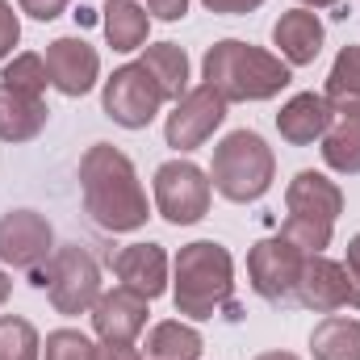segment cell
Returning <instances> with one entry per match:
<instances>
[{
  "label": "cell",
  "instance_id": "cell-30",
  "mask_svg": "<svg viewBox=\"0 0 360 360\" xmlns=\"http://www.w3.org/2000/svg\"><path fill=\"white\" fill-rule=\"evenodd\" d=\"M344 272L352 281V306H360V235L348 243V264H344Z\"/></svg>",
  "mask_w": 360,
  "mask_h": 360
},
{
  "label": "cell",
  "instance_id": "cell-20",
  "mask_svg": "<svg viewBox=\"0 0 360 360\" xmlns=\"http://www.w3.org/2000/svg\"><path fill=\"white\" fill-rule=\"evenodd\" d=\"M327 105L344 117H360V46H344L331 76H327Z\"/></svg>",
  "mask_w": 360,
  "mask_h": 360
},
{
  "label": "cell",
  "instance_id": "cell-16",
  "mask_svg": "<svg viewBox=\"0 0 360 360\" xmlns=\"http://www.w3.org/2000/svg\"><path fill=\"white\" fill-rule=\"evenodd\" d=\"M331 117H335V109L327 105V96H319V92H297V96L276 113V130H281L285 143L306 147V143H314V139H323V134L331 130Z\"/></svg>",
  "mask_w": 360,
  "mask_h": 360
},
{
  "label": "cell",
  "instance_id": "cell-17",
  "mask_svg": "<svg viewBox=\"0 0 360 360\" xmlns=\"http://www.w3.org/2000/svg\"><path fill=\"white\" fill-rule=\"evenodd\" d=\"M272 42H276V51L285 55V63L306 68V63H314L319 51H323V21H319L314 13H306V8H289V13L272 25Z\"/></svg>",
  "mask_w": 360,
  "mask_h": 360
},
{
  "label": "cell",
  "instance_id": "cell-13",
  "mask_svg": "<svg viewBox=\"0 0 360 360\" xmlns=\"http://www.w3.org/2000/svg\"><path fill=\"white\" fill-rule=\"evenodd\" d=\"M46 72H51V84L63 96H84L96 84L101 59L84 38H55L46 46Z\"/></svg>",
  "mask_w": 360,
  "mask_h": 360
},
{
  "label": "cell",
  "instance_id": "cell-1",
  "mask_svg": "<svg viewBox=\"0 0 360 360\" xmlns=\"http://www.w3.org/2000/svg\"><path fill=\"white\" fill-rule=\"evenodd\" d=\"M80 184H84V210L96 226L122 235L147 222V193L134 176V164L117 147L109 143L89 147V155L80 160Z\"/></svg>",
  "mask_w": 360,
  "mask_h": 360
},
{
  "label": "cell",
  "instance_id": "cell-12",
  "mask_svg": "<svg viewBox=\"0 0 360 360\" xmlns=\"http://www.w3.org/2000/svg\"><path fill=\"white\" fill-rule=\"evenodd\" d=\"M306 310H319V314H331L340 306H352V281L344 264L327 260V256H306L302 264V281H297V293H293Z\"/></svg>",
  "mask_w": 360,
  "mask_h": 360
},
{
  "label": "cell",
  "instance_id": "cell-32",
  "mask_svg": "<svg viewBox=\"0 0 360 360\" xmlns=\"http://www.w3.org/2000/svg\"><path fill=\"white\" fill-rule=\"evenodd\" d=\"M205 8H214V13H252V8H260L264 0H201Z\"/></svg>",
  "mask_w": 360,
  "mask_h": 360
},
{
  "label": "cell",
  "instance_id": "cell-26",
  "mask_svg": "<svg viewBox=\"0 0 360 360\" xmlns=\"http://www.w3.org/2000/svg\"><path fill=\"white\" fill-rule=\"evenodd\" d=\"M0 80H4L8 89H21V92H30V96H42V89L51 84V72H46V59L30 51V55H17L13 63H4Z\"/></svg>",
  "mask_w": 360,
  "mask_h": 360
},
{
  "label": "cell",
  "instance_id": "cell-8",
  "mask_svg": "<svg viewBox=\"0 0 360 360\" xmlns=\"http://www.w3.org/2000/svg\"><path fill=\"white\" fill-rule=\"evenodd\" d=\"M155 205L172 226H193L210 210V176L188 164V160H168L155 168Z\"/></svg>",
  "mask_w": 360,
  "mask_h": 360
},
{
  "label": "cell",
  "instance_id": "cell-4",
  "mask_svg": "<svg viewBox=\"0 0 360 360\" xmlns=\"http://www.w3.org/2000/svg\"><path fill=\"white\" fill-rule=\"evenodd\" d=\"M285 201H289V218H285L281 235L293 248H302L306 256H319L331 243V226H335V218L344 210L340 184H331L319 172H297V176L289 180Z\"/></svg>",
  "mask_w": 360,
  "mask_h": 360
},
{
  "label": "cell",
  "instance_id": "cell-11",
  "mask_svg": "<svg viewBox=\"0 0 360 360\" xmlns=\"http://www.w3.org/2000/svg\"><path fill=\"white\" fill-rule=\"evenodd\" d=\"M55 252V235L51 222L34 210H8L0 218V260L13 269L34 272L38 264H46Z\"/></svg>",
  "mask_w": 360,
  "mask_h": 360
},
{
  "label": "cell",
  "instance_id": "cell-25",
  "mask_svg": "<svg viewBox=\"0 0 360 360\" xmlns=\"http://www.w3.org/2000/svg\"><path fill=\"white\" fill-rule=\"evenodd\" d=\"M0 360H38V331L34 323L4 314L0 319Z\"/></svg>",
  "mask_w": 360,
  "mask_h": 360
},
{
  "label": "cell",
  "instance_id": "cell-29",
  "mask_svg": "<svg viewBox=\"0 0 360 360\" xmlns=\"http://www.w3.org/2000/svg\"><path fill=\"white\" fill-rule=\"evenodd\" d=\"M17 4H21L34 21H55V17L68 8V0H17Z\"/></svg>",
  "mask_w": 360,
  "mask_h": 360
},
{
  "label": "cell",
  "instance_id": "cell-28",
  "mask_svg": "<svg viewBox=\"0 0 360 360\" xmlns=\"http://www.w3.org/2000/svg\"><path fill=\"white\" fill-rule=\"evenodd\" d=\"M17 38H21V25H17V13H13V4L8 0H0V59L17 46Z\"/></svg>",
  "mask_w": 360,
  "mask_h": 360
},
{
  "label": "cell",
  "instance_id": "cell-6",
  "mask_svg": "<svg viewBox=\"0 0 360 360\" xmlns=\"http://www.w3.org/2000/svg\"><path fill=\"white\" fill-rule=\"evenodd\" d=\"M30 285L46 289L59 314H84L101 297V269L80 243H68V248H55L46 264L30 272Z\"/></svg>",
  "mask_w": 360,
  "mask_h": 360
},
{
  "label": "cell",
  "instance_id": "cell-23",
  "mask_svg": "<svg viewBox=\"0 0 360 360\" xmlns=\"http://www.w3.org/2000/svg\"><path fill=\"white\" fill-rule=\"evenodd\" d=\"M323 160H327V168H335L344 176H356L360 172V117H344L340 126H331L323 134Z\"/></svg>",
  "mask_w": 360,
  "mask_h": 360
},
{
  "label": "cell",
  "instance_id": "cell-5",
  "mask_svg": "<svg viewBox=\"0 0 360 360\" xmlns=\"http://www.w3.org/2000/svg\"><path fill=\"white\" fill-rule=\"evenodd\" d=\"M272 147L256 130H235L214 147V168L210 184L226 197V201H260L272 188Z\"/></svg>",
  "mask_w": 360,
  "mask_h": 360
},
{
  "label": "cell",
  "instance_id": "cell-19",
  "mask_svg": "<svg viewBox=\"0 0 360 360\" xmlns=\"http://www.w3.org/2000/svg\"><path fill=\"white\" fill-rule=\"evenodd\" d=\"M151 80L164 89L168 101H180L188 92V55L180 51L176 42H155V46H143V59H139Z\"/></svg>",
  "mask_w": 360,
  "mask_h": 360
},
{
  "label": "cell",
  "instance_id": "cell-10",
  "mask_svg": "<svg viewBox=\"0 0 360 360\" xmlns=\"http://www.w3.org/2000/svg\"><path fill=\"white\" fill-rule=\"evenodd\" d=\"M222 122H226V101L210 89V84L184 92V96L176 101V109L168 113V126H164L168 147H176V151H193V147H201Z\"/></svg>",
  "mask_w": 360,
  "mask_h": 360
},
{
  "label": "cell",
  "instance_id": "cell-14",
  "mask_svg": "<svg viewBox=\"0 0 360 360\" xmlns=\"http://www.w3.org/2000/svg\"><path fill=\"white\" fill-rule=\"evenodd\" d=\"M92 327L105 344H134V335L147 327V297L134 289H113L105 297H96L92 310Z\"/></svg>",
  "mask_w": 360,
  "mask_h": 360
},
{
  "label": "cell",
  "instance_id": "cell-15",
  "mask_svg": "<svg viewBox=\"0 0 360 360\" xmlns=\"http://www.w3.org/2000/svg\"><path fill=\"white\" fill-rule=\"evenodd\" d=\"M113 272L122 276L126 289L143 293L147 302L168 289V256H164L160 243H130V248H122L117 260H113Z\"/></svg>",
  "mask_w": 360,
  "mask_h": 360
},
{
  "label": "cell",
  "instance_id": "cell-27",
  "mask_svg": "<svg viewBox=\"0 0 360 360\" xmlns=\"http://www.w3.org/2000/svg\"><path fill=\"white\" fill-rule=\"evenodd\" d=\"M46 360H96V348L80 331H51L46 335Z\"/></svg>",
  "mask_w": 360,
  "mask_h": 360
},
{
  "label": "cell",
  "instance_id": "cell-35",
  "mask_svg": "<svg viewBox=\"0 0 360 360\" xmlns=\"http://www.w3.org/2000/svg\"><path fill=\"white\" fill-rule=\"evenodd\" d=\"M302 4H310V8H335L340 0H302Z\"/></svg>",
  "mask_w": 360,
  "mask_h": 360
},
{
  "label": "cell",
  "instance_id": "cell-22",
  "mask_svg": "<svg viewBox=\"0 0 360 360\" xmlns=\"http://www.w3.org/2000/svg\"><path fill=\"white\" fill-rule=\"evenodd\" d=\"M147 8H139L134 0H109L105 4V34L113 42V51H139L147 46Z\"/></svg>",
  "mask_w": 360,
  "mask_h": 360
},
{
  "label": "cell",
  "instance_id": "cell-33",
  "mask_svg": "<svg viewBox=\"0 0 360 360\" xmlns=\"http://www.w3.org/2000/svg\"><path fill=\"white\" fill-rule=\"evenodd\" d=\"M96 360H139V352L130 344H105V348H96Z\"/></svg>",
  "mask_w": 360,
  "mask_h": 360
},
{
  "label": "cell",
  "instance_id": "cell-36",
  "mask_svg": "<svg viewBox=\"0 0 360 360\" xmlns=\"http://www.w3.org/2000/svg\"><path fill=\"white\" fill-rule=\"evenodd\" d=\"M256 360H297V356H289V352H264V356H256Z\"/></svg>",
  "mask_w": 360,
  "mask_h": 360
},
{
  "label": "cell",
  "instance_id": "cell-7",
  "mask_svg": "<svg viewBox=\"0 0 360 360\" xmlns=\"http://www.w3.org/2000/svg\"><path fill=\"white\" fill-rule=\"evenodd\" d=\"M164 101H168L164 89L151 80V72H147L143 63H126V68H117V72L105 80V96H101L105 117H113V122L126 126V130H143V126H151Z\"/></svg>",
  "mask_w": 360,
  "mask_h": 360
},
{
  "label": "cell",
  "instance_id": "cell-31",
  "mask_svg": "<svg viewBox=\"0 0 360 360\" xmlns=\"http://www.w3.org/2000/svg\"><path fill=\"white\" fill-rule=\"evenodd\" d=\"M147 8L160 17V21H180L188 13V0H147Z\"/></svg>",
  "mask_w": 360,
  "mask_h": 360
},
{
  "label": "cell",
  "instance_id": "cell-24",
  "mask_svg": "<svg viewBox=\"0 0 360 360\" xmlns=\"http://www.w3.org/2000/svg\"><path fill=\"white\" fill-rule=\"evenodd\" d=\"M201 335L184 323H160L147 335V356L151 360H197L201 356Z\"/></svg>",
  "mask_w": 360,
  "mask_h": 360
},
{
  "label": "cell",
  "instance_id": "cell-21",
  "mask_svg": "<svg viewBox=\"0 0 360 360\" xmlns=\"http://www.w3.org/2000/svg\"><path fill=\"white\" fill-rule=\"evenodd\" d=\"M310 348L314 360H360V323L344 314L323 319L310 335Z\"/></svg>",
  "mask_w": 360,
  "mask_h": 360
},
{
  "label": "cell",
  "instance_id": "cell-2",
  "mask_svg": "<svg viewBox=\"0 0 360 360\" xmlns=\"http://www.w3.org/2000/svg\"><path fill=\"white\" fill-rule=\"evenodd\" d=\"M201 68H205V84L222 101H269L289 84V63L239 38L214 42Z\"/></svg>",
  "mask_w": 360,
  "mask_h": 360
},
{
  "label": "cell",
  "instance_id": "cell-18",
  "mask_svg": "<svg viewBox=\"0 0 360 360\" xmlns=\"http://www.w3.org/2000/svg\"><path fill=\"white\" fill-rule=\"evenodd\" d=\"M51 109L42 105V96H30L21 89L0 84V143H30L42 134Z\"/></svg>",
  "mask_w": 360,
  "mask_h": 360
},
{
  "label": "cell",
  "instance_id": "cell-9",
  "mask_svg": "<svg viewBox=\"0 0 360 360\" xmlns=\"http://www.w3.org/2000/svg\"><path fill=\"white\" fill-rule=\"evenodd\" d=\"M302 264H306V252L293 248L285 235H281V239H264V243H256L252 256H248L252 289H256L264 302H289V297L297 293Z\"/></svg>",
  "mask_w": 360,
  "mask_h": 360
},
{
  "label": "cell",
  "instance_id": "cell-34",
  "mask_svg": "<svg viewBox=\"0 0 360 360\" xmlns=\"http://www.w3.org/2000/svg\"><path fill=\"white\" fill-rule=\"evenodd\" d=\"M8 289H13V281H8V276H4V272H0V306H4V302H8Z\"/></svg>",
  "mask_w": 360,
  "mask_h": 360
},
{
  "label": "cell",
  "instance_id": "cell-3",
  "mask_svg": "<svg viewBox=\"0 0 360 360\" xmlns=\"http://www.w3.org/2000/svg\"><path fill=\"white\" fill-rule=\"evenodd\" d=\"M235 289V264L231 252L214 239L188 243L176 256V310L188 319H214L222 306L235 319L239 306L231 302Z\"/></svg>",
  "mask_w": 360,
  "mask_h": 360
}]
</instances>
